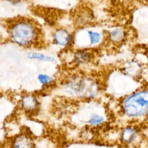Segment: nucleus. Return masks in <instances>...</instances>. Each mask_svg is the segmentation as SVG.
<instances>
[{"label":"nucleus","instance_id":"nucleus-5","mask_svg":"<svg viewBox=\"0 0 148 148\" xmlns=\"http://www.w3.org/2000/svg\"><path fill=\"white\" fill-rule=\"evenodd\" d=\"M143 68L141 63L135 60L125 62L122 66V71L125 75L132 77H139L143 72Z\"/></svg>","mask_w":148,"mask_h":148},{"label":"nucleus","instance_id":"nucleus-8","mask_svg":"<svg viewBox=\"0 0 148 148\" xmlns=\"http://www.w3.org/2000/svg\"><path fill=\"white\" fill-rule=\"evenodd\" d=\"M53 38L56 43L61 46H66L71 42V35L69 32L62 28L57 29Z\"/></svg>","mask_w":148,"mask_h":148},{"label":"nucleus","instance_id":"nucleus-11","mask_svg":"<svg viewBox=\"0 0 148 148\" xmlns=\"http://www.w3.org/2000/svg\"><path fill=\"white\" fill-rule=\"evenodd\" d=\"M27 58L31 60H37L43 61L54 62L55 59L54 57L38 52H29L27 54Z\"/></svg>","mask_w":148,"mask_h":148},{"label":"nucleus","instance_id":"nucleus-14","mask_svg":"<svg viewBox=\"0 0 148 148\" xmlns=\"http://www.w3.org/2000/svg\"><path fill=\"white\" fill-rule=\"evenodd\" d=\"M88 35V38L90 43L91 45H95L99 43L101 39V35L99 32L92 31H88L87 32Z\"/></svg>","mask_w":148,"mask_h":148},{"label":"nucleus","instance_id":"nucleus-1","mask_svg":"<svg viewBox=\"0 0 148 148\" xmlns=\"http://www.w3.org/2000/svg\"><path fill=\"white\" fill-rule=\"evenodd\" d=\"M8 29L11 40L22 47L35 46L42 39V31L37 23L27 18H14L9 23Z\"/></svg>","mask_w":148,"mask_h":148},{"label":"nucleus","instance_id":"nucleus-6","mask_svg":"<svg viewBox=\"0 0 148 148\" xmlns=\"http://www.w3.org/2000/svg\"><path fill=\"white\" fill-rule=\"evenodd\" d=\"M11 148H34L32 138L27 134H20L13 137L10 143Z\"/></svg>","mask_w":148,"mask_h":148},{"label":"nucleus","instance_id":"nucleus-12","mask_svg":"<svg viewBox=\"0 0 148 148\" xmlns=\"http://www.w3.org/2000/svg\"><path fill=\"white\" fill-rule=\"evenodd\" d=\"M104 121L105 119L103 116L97 114H94L88 120V123L92 127H97L101 125Z\"/></svg>","mask_w":148,"mask_h":148},{"label":"nucleus","instance_id":"nucleus-10","mask_svg":"<svg viewBox=\"0 0 148 148\" xmlns=\"http://www.w3.org/2000/svg\"><path fill=\"white\" fill-rule=\"evenodd\" d=\"M91 59L90 53L86 50L77 51L74 55V60L76 63L79 64H84Z\"/></svg>","mask_w":148,"mask_h":148},{"label":"nucleus","instance_id":"nucleus-2","mask_svg":"<svg viewBox=\"0 0 148 148\" xmlns=\"http://www.w3.org/2000/svg\"><path fill=\"white\" fill-rule=\"evenodd\" d=\"M123 113L128 117L141 120L148 117V86H143L124 97L120 103Z\"/></svg>","mask_w":148,"mask_h":148},{"label":"nucleus","instance_id":"nucleus-13","mask_svg":"<svg viewBox=\"0 0 148 148\" xmlns=\"http://www.w3.org/2000/svg\"><path fill=\"white\" fill-rule=\"evenodd\" d=\"M37 79L38 82L43 86H47L50 84L53 80L52 77H51L50 75L47 74H45V73H39Z\"/></svg>","mask_w":148,"mask_h":148},{"label":"nucleus","instance_id":"nucleus-9","mask_svg":"<svg viewBox=\"0 0 148 148\" xmlns=\"http://www.w3.org/2000/svg\"><path fill=\"white\" fill-rule=\"evenodd\" d=\"M126 36V32L122 28H116L111 31L109 34L110 42L113 43H120L124 41Z\"/></svg>","mask_w":148,"mask_h":148},{"label":"nucleus","instance_id":"nucleus-7","mask_svg":"<svg viewBox=\"0 0 148 148\" xmlns=\"http://www.w3.org/2000/svg\"><path fill=\"white\" fill-rule=\"evenodd\" d=\"M21 108L28 113H33L39 108V102L32 94H26L22 97L20 102Z\"/></svg>","mask_w":148,"mask_h":148},{"label":"nucleus","instance_id":"nucleus-16","mask_svg":"<svg viewBox=\"0 0 148 148\" xmlns=\"http://www.w3.org/2000/svg\"><path fill=\"white\" fill-rule=\"evenodd\" d=\"M147 146V148H148V142H147V146Z\"/></svg>","mask_w":148,"mask_h":148},{"label":"nucleus","instance_id":"nucleus-3","mask_svg":"<svg viewBox=\"0 0 148 148\" xmlns=\"http://www.w3.org/2000/svg\"><path fill=\"white\" fill-rule=\"evenodd\" d=\"M66 92L80 98L90 99L94 98L99 92L97 83L90 77H75L66 83Z\"/></svg>","mask_w":148,"mask_h":148},{"label":"nucleus","instance_id":"nucleus-15","mask_svg":"<svg viewBox=\"0 0 148 148\" xmlns=\"http://www.w3.org/2000/svg\"><path fill=\"white\" fill-rule=\"evenodd\" d=\"M8 1H9L12 3L16 5V4H17V3H20L21 0H8Z\"/></svg>","mask_w":148,"mask_h":148},{"label":"nucleus","instance_id":"nucleus-4","mask_svg":"<svg viewBox=\"0 0 148 148\" xmlns=\"http://www.w3.org/2000/svg\"><path fill=\"white\" fill-rule=\"evenodd\" d=\"M120 140L127 146H135L141 141V129L137 125L130 124L123 127L120 132Z\"/></svg>","mask_w":148,"mask_h":148}]
</instances>
